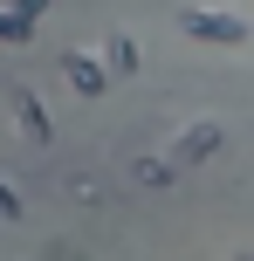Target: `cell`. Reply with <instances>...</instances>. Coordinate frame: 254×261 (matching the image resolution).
I'll list each match as a JSON object with an SVG mask.
<instances>
[{
	"instance_id": "obj_1",
	"label": "cell",
	"mask_w": 254,
	"mask_h": 261,
	"mask_svg": "<svg viewBox=\"0 0 254 261\" xmlns=\"http://www.w3.org/2000/svg\"><path fill=\"white\" fill-rule=\"evenodd\" d=\"M192 28H200L206 41H241V28H234V21H220V14H200Z\"/></svg>"
}]
</instances>
